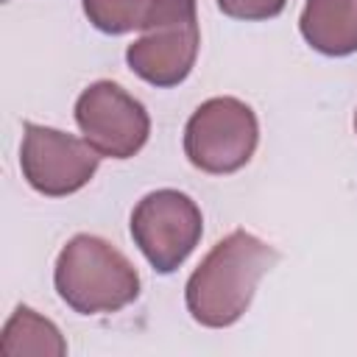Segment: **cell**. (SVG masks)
<instances>
[{"mask_svg": "<svg viewBox=\"0 0 357 357\" xmlns=\"http://www.w3.org/2000/svg\"><path fill=\"white\" fill-rule=\"evenodd\" d=\"M279 262V251L245 229L218 240L184 284L192 321L209 329L237 324L257 293L259 279Z\"/></svg>", "mask_w": 357, "mask_h": 357, "instance_id": "1", "label": "cell"}, {"mask_svg": "<svg viewBox=\"0 0 357 357\" xmlns=\"http://www.w3.org/2000/svg\"><path fill=\"white\" fill-rule=\"evenodd\" d=\"M53 284L78 315H103L128 307L139 296V273L131 259L98 234H75L56 257Z\"/></svg>", "mask_w": 357, "mask_h": 357, "instance_id": "2", "label": "cell"}, {"mask_svg": "<svg viewBox=\"0 0 357 357\" xmlns=\"http://www.w3.org/2000/svg\"><path fill=\"white\" fill-rule=\"evenodd\" d=\"M142 36L126 47L128 70L151 86H178L195 67L201 47L198 0H151Z\"/></svg>", "mask_w": 357, "mask_h": 357, "instance_id": "3", "label": "cell"}, {"mask_svg": "<svg viewBox=\"0 0 357 357\" xmlns=\"http://www.w3.org/2000/svg\"><path fill=\"white\" fill-rule=\"evenodd\" d=\"M259 142L254 109L231 95L204 100L184 126V156L209 176H229L245 167Z\"/></svg>", "mask_w": 357, "mask_h": 357, "instance_id": "4", "label": "cell"}, {"mask_svg": "<svg viewBox=\"0 0 357 357\" xmlns=\"http://www.w3.org/2000/svg\"><path fill=\"white\" fill-rule=\"evenodd\" d=\"M204 234L198 204L178 190L162 187L137 201L131 212V240L156 273L178 271Z\"/></svg>", "mask_w": 357, "mask_h": 357, "instance_id": "5", "label": "cell"}, {"mask_svg": "<svg viewBox=\"0 0 357 357\" xmlns=\"http://www.w3.org/2000/svg\"><path fill=\"white\" fill-rule=\"evenodd\" d=\"M81 137L106 159H131L151 137L145 106L114 81L89 84L75 100Z\"/></svg>", "mask_w": 357, "mask_h": 357, "instance_id": "6", "label": "cell"}, {"mask_svg": "<svg viewBox=\"0 0 357 357\" xmlns=\"http://www.w3.org/2000/svg\"><path fill=\"white\" fill-rule=\"evenodd\" d=\"M100 153L81 137L64 134L50 126L25 123L20 145L22 178L47 198H64L89 184Z\"/></svg>", "mask_w": 357, "mask_h": 357, "instance_id": "7", "label": "cell"}, {"mask_svg": "<svg viewBox=\"0 0 357 357\" xmlns=\"http://www.w3.org/2000/svg\"><path fill=\"white\" fill-rule=\"evenodd\" d=\"M298 31L324 56L340 59L357 53V0H307Z\"/></svg>", "mask_w": 357, "mask_h": 357, "instance_id": "8", "label": "cell"}, {"mask_svg": "<svg viewBox=\"0 0 357 357\" xmlns=\"http://www.w3.org/2000/svg\"><path fill=\"white\" fill-rule=\"evenodd\" d=\"M0 351L6 357H20V354L64 357L67 354V340L61 337V332L53 321L42 318L36 310L20 304L3 326Z\"/></svg>", "mask_w": 357, "mask_h": 357, "instance_id": "9", "label": "cell"}, {"mask_svg": "<svg viewBox=\"0 0 357 357\" xmlns=\"http://www.w3.org/2000/svg\"><path fill=\"white\" fill-rule=\"evenodd\" d=\"M81 6H84L86 20L98 31L120 36V33L142 28L151 0H81Z\"/></svg>", "mask_w": 357, "mask_h": 357, "instance_id": "10", "label": "cell"}, {"mask_svg": "<svg viewBox=\"0 0 357 357\" xmlns=\"http://www.w3.org/2000/svg\"><path fill=\"white\" fill-rule=\"evenodd\" d=\"M287 0H218V8L231 17V20H243V22H262V20H273L284 11Z\"/></svg>", "mask_w": 357, "mask_h": 357, "instance_id": "11", "label": "cell"}, {"mask_svg": "<svg viewBox=\"0 0 357 357\" xmlns=\"http://www.w3.org/2000/svg\"><path fill=\"white\" fill-rule=\"evenodd\" d=\"M354 131H357V112H354Z\"/></svg>", "mask_w": 357, "mask_h": 357, "instance_id": "12", "label": "cell"}]
</instances>
